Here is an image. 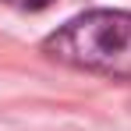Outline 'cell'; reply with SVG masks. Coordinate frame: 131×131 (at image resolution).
Here are the masks:
<instances>
[{"instance_id": "cell-1", "label": "cell", "mask_w": 131, "mask_h": 131, "mask_svg": "<svg viewBox=\"0 0 131 131\" xmlns=\"http://www.w3.org/2000/svg\"><path fill=\"white\" fill-rule=\"evenodd\" d=\"M43 53L89 74L131 82V11H85L46 36Z\"/></svg>"}, {"instance_id": "cell-2", "label": "cell", "mask_w": 131, "mask_h": 131, "mask_svg": "<svg viewBox=\"0 0 131 131\" xmlns=\"http://www.w3.org/2000/svg\"><path fill=\"white\" fill-rule=\"evenodd\" d=\"M4 4H11V7H18V11H46L53 0H4Z\"/></svg>"}]
</instances>
